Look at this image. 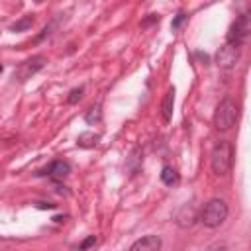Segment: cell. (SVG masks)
I'll return each instance as SVG.
<instances>
[{"label": "cell", "mask_w": 251, "mask_h": 251, "mask_svg": "<svg viewBox=\"0 0 251 251\" xmlns=\"http://www.w3.org/2000/svg\"><path fill=\"white\" fill-rule=\"evenodd\" d=\"M210 163H212V171L216 175H220V176L227 175L231 171V165H233V147H231V143L226 141V139H220L212 149Z\"/></svg>", "instance_id": "cell-1"}, {"label": "cell", "mask_w": 251, "mask_h": 251, "mask_svg": "<svg viewBox=\"0 0 251 251\" xmlns=\"http://www.w3.org/2000/svg\"><path fill=\"white\" fill-rule=\"evenodd\" d=\"M237 116H239V108H237L235 100L224 98L220 102V106L216 108V114H214V126H216V129H220V131L231 129L233 124L237 122Z\"/></svg>", "instance_id": "cell-2"}, {"label": "cell", "mask_w": 251, "mask_h": 251, "mask_svg": "<svg viewBox=\"0 0 251 251\" xmlns=\"http://www.w3.org/2000/svg\"><path fill=\"white\" fill-rule=\"evenodd\" d=\"M226 218H227V204L220 198L206 202L204 208L200 210V222L206 227H218L226 222Z\"/></svg>", "instance_id": "cell-3"}, {"label": "cell", "mask_w": 251, "mask_h": 251, "mask_svg": "<svg viewBox=\"0 0 251 251\" xmlns=\"http://www.w3.org/2000/svg\"><path fill=\"white\" fill-rule=\"evenodd\" d=\"M249 31H251V18L249 14H241L231 25H229V31H227V43L229 45H243L249 37Z\"/></svg>", "instance_id": "cell-4"}, {"label": "cell", "mask_w": 251, "mask_h": 251, "mask_svg": "<svg viewBox=\"0 0 251 251\" xmlns=\"http://www.w3.org/2000/svg\"><path fill=\"white\" fill-rule=\"evenodd\" d=\"M45 63H47L45 55H35V57H31V59L24 61V63L18 67V71H16L18 80H20V82H25V80H27V78H31L39 69H43V65H45Z\"/></svg>", "instance_id": "cell-5"}, {"label": "cell", "mask_w": 251, "mask_h": 251, "mask_svg": "<svg viewBox=\"0 0 251 251\" xmlns=\"http://www.w3.org/2000/svg\"><path fill=\"white\" fill-rule=\"evenodd\" d=\"M237 59H239V47L229 45V43L222 45V47L218 49V53H216V65L222 67V69H231V67H235Z\"/></svg>", "instance_id": "cell-6"}, {"label": "cell", "mask_w": 251, "mask_h": 251, "mask_svg": "<svg viewBox=\"0 0 251 251\" xmlns=\"http://www.w3.org/2000/svg\"><path fill=\"white\" fill-rule=\"evenodd\" d=\"M161 237L159 235H145L129 245L127 251H161Z\"/></svg>", "instance_id": "cell-7"}, {"label": "cell", "mask_w": 251, "mask_h": 251, "mask_svg": "<svg viewBox=\"0 0 251 251\" xmlns=\"http://www.w3.org/2000/svg\"><path fill=\"white\" fill-rule=\"evenodd\" d=\"M69 173H71V165H69L67 161H53V163L45 169V173H41V175H47V176H51V178L61 180V178H65Z\"/></svg>", "instance_id": "cell-8"}, {"label": "cell", "mask_w": 251, "mask_h": 251, "mask_svg": "<svg viewBox=\"0 0 251 251\" xmlns=\"http://www.w3.org/2000/svg\"><path fill=\"white\" fill-rule=\"evenodd\" d=\"M173 106H175V88L171 86L163 98V104H161V116H163V122H171L173 118Z\"/></svg>", "instance_id": "cell-9"}, {"label": "cell", "mask_w": 251, "mask_h": 251, "mask_svg": "<svg viewBox=\"0 0 251 251\" xmlns=\"http://www.w3.org/2000/svg\"><path fill=\"white\" fill-rule=\"evenodd\" d=\"M194 220H196V212H194V208L192 206H182L178 212H176V222H178V226H182V227H186V226H192L194 224Z\"/></svg>", "instance_id": "cell-10"}, {"label": "cell", "mask_w": 251, "mask_h": 251, "mask_svg": "<svg viewBox=\"0 0 251 251\" xmlns=\"http://www.w3.org/2000/svg\"><path fill=\"white\" fill-rule=\"evenodd\" d=\"M161 180H163V184L173 186V184H176V182H178V173H176L173 167L165 165V167L161 169Z\"/></svg>", "instance_id": "cell-11"}, {"label": "cell", "mask_w": 251, "mask_h": 251, "mask_svg": "<svg viewBox=\"0 0 251 251\" xmlns=\"http://www.w3.org/2000/svg\"><path fill=\"white\" fill-rule=\"evenodd\" d=\"M98 141H100V135H98V133L86 131V133H80V135H78L76 145H78V147H94Z\"/></svg>", "instance_id": "cell-12"}, {"label": "cell", "mask_w": 251, "mask_h": 251, "mask_svg": "<svg viewBox=\"0 0 251 251\" xmlns=\"http://www.w3.org/2000/svg\"><path fill=\"white\" fill-rule=\"evenodd\" d=\"M100 120H102V110H100L98 104L92 106V108H88V112L84 114V122L86 124H98Z\"/></svg>", "instance_id": "cell-13"}, {"label": "cell", "mask_w": 251, "mask_h": 251, "mask_svg": "<svg viewBox=\"0 0 251 251\" xmlns=\"http://www.w3.org/2000/svg\"><path fill=\"white\" fill-rule=\"evenodd\" d=\"M31 24H33V18H31V16H25L24 20L12 24V25H10V31H25L27 27H31Z\"/></svg>", "instance_id": "cell-14"}, {"label": "cell", "mask_w": 251, "mask_h": 251, "mask_svg": "<svg viewBox=\"0 0 251 251\" xmlns=\"http://www.w3.org/2000/svg\"><path fill=\"white\" fill-rule=\"evenodd\" d=\"M82 92H84V88H82V86H78V88H73V90H71V96L67 98V102H69V104H75V102H78V100L82 98Z\"/></svg>", "instance_id": "cell-15"}, {"label": "cell", "mask_w": 251, "mask_h": 251, "mask_svg": "<svg viewBox=\"0 0 251 251\" xmlns=\"http://www.w3.org/2000/svg\"><path fill=\"white\" fill-rule=\"evenodd\" d=\"M186 18H188V16H186L184 12H178V14H176V18L173 20V24H171V27H173V29H178V27H180V24H182V22H184Z\"/></svg>", "instance_id": "cell-16"}, {"label": "cell", "mask_w": 251, "mask_h": 251, "mask_svg": "<svg viewBox=\"0 0 251 251\" xmlns=\"http://www.w3.org/2000/svg\"><path fill=\"white\" fill-rule=\"evenodd\" d=\"M94 243H96V237H94V235H90V237H86V239H84V241L80 243V251H84V249H88V247H90V245H94Z\"/></svg>", "instance_id": "cell-17"}, {"label": "cell", "mask_w": 251, "mask_h": 251, "mask_svg": "<svg viewBox=\"0 0 251 251\" xmlns=\"http://www.w3.org/2000/svg\"><path fill=\"white\" fill-rule=\"evenodd\" d=\"M208 251H227V247H226L224 243H216V245H212Z\"/></svg>", "instance_id": "cell-18"}, {"label": "cell", "mask_w": 251, "mask_h": 251, "mask_svg": "<svg viewBox=\"0 0 251 251\" xmlns=\"http://www.w3.org/2000/svg\"><path fill=\"white\" fill-rule=\"evenodd\" d=\"M37 208H41V210H45V208H49V210H51V208H55V204H45V202H41V204H39Z\"/></svg>", "instance_id": "cell-19"}, {"label": "cell", "mask_w": 251, "mask_h": 251, "mask_svg": "<svg viewBox=\"0 0 251 251\" xmlns=\"http://www.w3.org/2000/svg\"><path fill=\"white\" fill-rule=\"evenodd\" d=\"M2 69H4V67H2V63H0V73H2Z\"/></svg>", "instance_id": "cell-20"}]
</instances>
